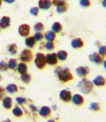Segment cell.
<instances>
[{
    "label": "cell",
    "instance_id": "cell-6",
    "mask_svg": "<svg viewBox=\"0 0 106 122\" xmlns=\"http://www.w3.org/2000/svg\"><path fill=\"white\" fill-rule=\"evenodd\" d=\"M60 98L64 102H68L71 99V94L68 90H62L60 93Z\"/></svg>",
    "mask_w": 106,
    "mask_h": 122
},
{
    "label": "cell",
    "instance_id": "cell-34",
    "mask_svg": "<svg viewBox=\"0 0 106 122\" xmlns=\"http://www.w3.org/2000/svg\"><path fill=\"white\" fill-rule=\"evenodd\" d=\"M99 55L102 56V57H105L106 55V46H101L99 48Z\"/></svg>",
    "mask_w": 106,
    "mask_h": 122
},
{
    "label": "cell",
    "instance_id": "cell-26",
    "mask_svg": "<svg viewBox=\"0 0 106 122\" xmlns=\"http://www.w3.org/2000/svg\"><path fill=\"white\" fill-rule=\"evenodd\" d=\"M9 67H10V69L12 70H14L16 66H17V61L15 59H10L9 62Z\"/></svg>",
    "mask_w": 106,
    "mask_h": 122
},
{
    "label": "cell",
    "instance_id": "cell-17",
    "mask_svg": "<svg viewBox=\"0 0 106 122\" xmlns=\"http://www.w3.org/2000/svg\"><path fill=\"white\" fill-rule=\"evenodd\" d=\"M25 44L27 46L30 48H33L35 44V39L34 37H29L25 41Z\"/></svg>",
    "mask_w": 106,
    "mask_h": 122
},
{
    "label": "cell",
    "instance_id": "cell-24",
    "mask_svg": "<svg viewBox=\"0 0 106 122\" xmlns=\"http://www.w3.org/2000/svg\"><path fill=\"white\" fill-rule=\"evenodd\" d=\"M62 30V25L59 23L58 22H55L54 23L52 26V30L53 31V32H56V33H58L61 31Z\"/></svg>",
    "mask_w": 106,
    "mask_h": 122
},
{
    "label": "cell",
    "instance_id": "cell-20",
    "mask_svg": "<svg viewBox=\"0 0 106 122\" xmlns=\"http://www.w3.org/2000/svg\"><path fill=\"white\" fill-rule=\"evenodd\" d=\"M67 56H68V53L65 51H59L57 53V57L61 61H64V60H66V58H67Z\"/></svg>",
    "mask_w": 106,
    "mask_h": 122
},
{
    "label": "cell",
    "instance_id": "cell-38",
    "mask_svg": "<svg viewBox=\"0 0 106 122\" xmlns=\"http://www.w3.org/2000/svg\"><path fill=\"white\" fill-rule=\"evenodd\" d=\"M3 96H4V89L0 87V100L3 98Z\"/></svg>",
    "mask_w": 106,
    "mask_h": 122
},
{
    "label": "cell",
    "instance_id": "cell-41",
    "mask_svg": "<svg viewBox=\"0 0 106 122\" xmlns=\"http://www.w3.org/2000/svg\"><path fill=\"white\" fill-rule=\"evenodd\" d=\"M46 122H55V121L54 120H52V119H51V120H49L48 121H47Z\"/></svg>",
    "mask_w": 106,
    "mask_h": 122
},
{
    "label": "cell",
    "instance_id": "cell-10",
    "mask_svg": "<svg viewBox=\"0 0 106 122\" xmlns=\"http://www.w3.org/2000/svg\"><path fill=\"white\" fill-rule=\"evenodd\" d=\"M50 114H51V109L48 106H42L39 110V114L44 118H46L49 116Z\"/></svg>",
    "mask_w": 106,
    "mask_h": 122
},
{
    "label": "cell",
    "instance_id": "cell-23",
    "mask_svg": "<svg viewBox=\"0 0 106 122\" xmlns=\"http://www.w3.org/2000/svg\"><path fill=\"white\" fill-rule=\"evenodd\" d=\"M8 50L12 55H15L17 53V46H16V44H10L8 46Z\"/></svg>",
    "mask_w": 106,
    "mask_h": 122
},
{
    "label": "cell",
    "instance_id": "cell-16",
    "mask_svg": "<svg viewBox=\"0 0 106 122\" xmlns=\"http://www.w3.org/2000/svg\"><path fill=\"white\" fill-rule=\"evenodd\" d=\"M83 45H84V43L81 39H75L74 40H73L72 42H71V46L74 48H81V47L83 46Z\"/></svg>",
    "mask_w": 106,
    "mask_h": 122
},
{
    "label": "cell",
    "instance_id": "cell-1",
    "mask_svg": "<svg viewBox=\"0 0 106 122\" xmlns=\"http://www.w3.org/2000/svg\"><path fill=\"white\" fill-rule=\"evenodd\" d=\"M55 73H57L59 78L62 82H66L73 79L72 75L69 72L68 68L62 69L61 67H59L55 70Z\"/></svg>",
    "mask_w": 106,
    "mask_h": 122
},
{
    "label": "cell",
    "instance_id": "cell-31",
    "mask_svg": "<svg viewBox=\"0 0 106 122\" xmlns=\"http://www.w3.org/2000/svg\"><path fill=\"white\" fill-rule=\"evenodd\" d=\"M67 9H68L67 4L64 5H62V6H57V12L58 13L64 12L65 11H66Z\"/></svg>",
    "mask_w": 106,
    "mask_h": 122
},
{
    "label": "cell",
    "instance_id": "cell-11",
    "mask_svg": "<svg viewBox=\"0 0 106 122\" xmlns=\"http://www.w3.org/2000/svg\"><path fill=\"white\" fill-rule=\"evenodd\" d=\"M76 71L80 76H85L89 73V69L87 66H81L76 68Z\"/></svg>",
    "mask_w": 106,
    "mask_h": 122
},
{
    "label": "cell",
    "instance_id": "cell-13",
    "mask_svg": "<svg viewBox=\"0 0 106 122\" xmlns=\"http://www.w3.org/2000/svg\"><path fill=\"white\" fill-rule=\"evenodd\" d=\"M71 99H72L73 103L76 105H81L84 103L83 97L81 95H79V94H76V95H73V97H71Z\"/></svg>",
    "mask_w": 106,
    "mask_h": 122
},
{
    "label": "cell",
    "instance_id": "cell-35",
    "mask_svg": "<svg viewBox=\"0 0 106 122\" xmlns=\"http://www.w3.org/2000/svg\"><path fill=\"white\" fill-rule=\"evenodd\" d=\"M30 13L32 15H33L36 16V15H37L39 13V8L38 7H33V8L30 9Z\"/></svg>",
    "mask_w": 106,
    "mask_h": 122
},
{
    "label": "cell",
    "instance_id": "cell-27",
    "mask_svg": "<svg viewBox=\"0 0 106 122\" xmlns=\"http://www.w3.org/2000/svg\"><path fill=\"white\" fill-rule=\"evenodd\" d=\"M52 4L56 6H59L66 4L65 0H53Z\"/></svg>",
    "mask_w": 106,
    "mask_h": 122
},
{
    "label": "cell",
    "instance_id": "cell-5",
    "mask_svg": "<svg viewBox=\"0 0 106 122\" xmlns=\"http://www.w3.org/2000/svg\"><path fill=\"white\" fill-rule=\"evenodd\" d=\"M30 26L27 25V24H23L21 25L19 27V34L23 37H25L29 35L30 34Z\"/></svg>",
    "mask_w": 106,
    "mask_h": 122
},
{
    "label": "cell",
    "instance_id": "cell-4",
    "mask_svg": "<svg viewBox=\"0 0 106 122\" xmlns=\"http://www.w3.org/2000/svg\"><path fill=\"white\" fill-rule=\"evenodd\" d=\"M20 59L24 62H30L32 59V53L29 50H25L23 51L20 55Z\"/></svg>",
    "mask_w": 106,
    "mask_h": 122
},
{
    "label": "cell",
    "instance_id": "cell-14",
    "mask_svg": "<svg viewBox=\"0 0 106 122\" xmlns=\"http://www.w3.org/2000/svg\"><path fill=\"white\" fill-rule=\"evenodd\" d=\"M93 83L96 86H103L106 84V80L102 76H98L94 79Z\"/></svg>",
    "mask_w": 106,
    "mask_h": 122
},
{
    "label": "cell",
    "instance_id": "cell-29",
    "mask_svg": "<svg viewBox=\"0 0 106 122\" xmlns=\"http://www.w3.org/2000/svg\"><path fill=\"white\" fill-rule=\"evenodd\" d=\"M34 28L35 31L40 32V31H42L44 30V25L41 23H37L34 25Z\"/></svg>",
    "mask_w": 106,
    "mask_h": 122
},
{
    "label": "cell",
    "instance_id": "cell-30",
    "mask_svg": "<svg viewBox=\"0 0 106 122\" xmlns=\"http://www.w3.org/2000/svg\"><path fill=\"white\" fill-rule=\"evenodd\" d=\"M21 80L25 83H29L30 82V80H31V76L28 74H23L21 76Z\"/></svg>",
    "mask_w": 106,
    "mask_h": 122
},
{
    "label": "cell",
    "instance_id": "cell-8",
    "mask_svg": "<svg viewBox=\"0 0 106 122\" xmlns=\"http://www.w3.org/2000/svg\"><path fill=\"white\" fill-rule=\"evenodd\" d=\"M38 5L40 9L48 10L50 8L51 2L50 0H39L38 2Z\"/></svg>",
    "mask_w": 106,
    "mask_h": 122
},
{
    "label": "cell",
    "instance_id": "cell-3",
    "mask_svg": "<svg viewBox=\"0 0 106 122\" xmlns=\"http://www.w3.org/2000/svg\"><path fill=\"white\" fill-rule=\"evenodd\" d=\"M46 63V57L45 55L41 53H37L36 57L35 59V64L37 67L39 69H42L45 67Z\"/></svg>",
    "mask_w": 106,
    "mask_h": 122
},
{
    "label": "cell",
    "instance_id": "cell-42",
    "mask_svg": "<svg viewBox=\"0 0 106 122\" xmlns=\"http://www.w3.org/2000/svg\"><path fill=\"white\" fill-rule=\"evenodd\" d=\"M102 4H103V6L105 7L106 6V0H104V1H103V3H102Z\"/></svg>",
    "mask_w": 106,
    "mask_h": 122
},
{
    "label": "cell",
    "instance_id": "cell-18",
    "mask_svg": "<svg viewBox=\"0 0 106 122\" xmlns=\"http://www.w3.org/2000/svg\"><path fill=\"white\" fill-rule=\"evenodd\" d=\"M17 70H18L19 73H21V75L25 74L27 71V66L25 64L20 63L19 64V65L17 66Z\"/></svg>",
    "mask_w": 106,
    "mask_h": 122
},
{
    "label": "cell",
    "instance_id": "cell-19",
    "mask_svg": "<svg viewBox=\"0 0 106 122\" xmlns=\"http://www.w3.org/2000/svg\"><path fill=\"white\" fill-rule=\"evenodd\" d=\"M6 90L9 93L12 94V93H16L17 90H18V89H17V87L16 85L14 84H9V86H7Z\"/></svg>",
    "mask_w": 106,
    "mask_h": 122
},
{
    "label": "cell",
    "instance_id": "cell-2",
    "mask_svg": "<svg viewBox=\"0 0 106 122\" xmlns=\"http://www.w3.org/2000/svg\"><path fill=\"white\" fill-rule=\"evenodd\" d=\"M79 89L81 91V92H82L84 94H88L89 92H91V91L93 89V83L90 82L87 79H82L80 81L78 84Z\"/></svg>",
    "mask_w": 106,
    "mask_h": 122
},
{
    "label": "cell",
    "instance_id": "cell-36",
    "mask_svg": "<svg viewBox=\"0 0 106 122\" xmlns=\"http://www.w3.org/2000/svg\"><path fill=\"white\" fill-rule=\"evenodd\" d=\"M16 101L19 104H23L26 102V99L22 97H17L16 98Z\"/></svg>",
    "mask_w": 106,
    "mask_h": 122
},
{
    "label": "cell",
    "instance_id": "cell-12",
    "mask_svg": "<svg viewBox=\"0 0 106 122\" xmlns=\"http://www.w3.org/2000/svg\"><path fill=\"white\" fill-rule=\"evenodd\" d=\"M10 19L9 17L3 16L0 20V28H6L10 26Z\"/></svg>",
    "mask_w": 106,
    "mask_h": 122
},
{
    "label": "cell",
    "instance_id": "cell-40",
    "mask_svg": "<svg viewBox=\"0 0 106 122\" xmlns=\"http://www.w3.org/2000/svg\"><path fill=\"white\" fill-rule=\"evenodd\" d=\"M15 1V0H3V1H5V3H12Z\"/></svg>",
    "mask_w": 106,
    "mask_h": 122
},
{
    "label": "cell",
    "instance_id": "cell-43",
    "mask_svg": "<svg viewBox=\"0 0 106 122\" xmlns=\"http://www.w3.org/2000/svg\"><path fill=\"white\" fill-rule=\"evenodd\" d=\"M12 122L10 120H6L5 121H3V122Z\"/></svg>",
    "mask_w": 106,
    "mask_h": 122
},
{
    "label": "cell",
    "instance_id": "cell-21",
    "mask_svg": "<svg viewBox=\"0 0 106 122\" xmlns=\"http://www.w3.org/2000/svg\"><path fill=\"white\" fill-rule=\"evenodd\" d=\"M45 38L49 41H53L55 38V33L52 31H48L45 34Z\"/></svg>",
    "mask_w": 106,
    "mask_h": 122
},
{
    "label": "cell",
    "instance_id": "cell-9",
    "mask_svg": "<svg viewBox=\"0 0 106 122\" xmlns=\"http://www.w3.org/2000/svg\"><path fill=\"white\" fill-rule=\"evenodd\" d=\"M89 60L97 64H100L103 62V59L97 53H93L89 56Z\"/></svg>",
    "mask_w": 106,
    "mask_h": 122
},
{
    "label": "cell",
    "instance_id": "cell-45",
    "mask_svg": "<svg viewBox=\"0 0 106 122\" xmlns=\"http://www.w3.org/2000/svg\"><path fill=\"white\" fill-rule=\"evenodd\" d=\"M1 0H0V7H1Z\"/></svg>",
    "mask_w": 106,
    "mask_h": 122
},
{
    "label": "cell",
    "instance_id": "cell-7",
    "mask_svg": "<svg viewBox=\"0 0 106 122\" xmlns=\"http://www.w3.org/2000/svg\"><path fill=\"white\" fill-rule=\"evenodd\" d=\"M46 61L48 64L50 65H55L57 63V57L55 53L51 54H48L46 57Z\"/></svg>",
    "mask_w": 106,
    "mask_h": 122
},
{
    "label": "cell",
    "instance_id": "cell-28",
    "mask_svg": "<svg viewBox=\"0 0 106 122\" xmlns=\"http://www.w3.org/2000/svg\"><path fill=\"white\" fill-rule=\"evenodd\" d=\"M9 68L8 64L3 61L0 62V71H6Z\"/></svg>",
    "mask_w": 106,
    "mask_h": 122
},
{
    "label": "cell",
    "instance_id": "cell-39",
    "mask_svg": "<svg viewBox=\"0 0 106 122\" xmlns=\"http://www.w3.org/2000/svg\"><path fill=\"white\" fill-rule=\"evenodd\" d=\"M30 109L33 111L35 112V111H38V109H37V108L35 107V106H34V105H30Z\"/></svg>",
    "mask_w": 106,
    "mask_h": 122
},
{
    "label": "cell",
    "instance_id": "cell-32",
    "mask_svg": "<svg viewBox=\"0 0 106 122\" xmlns=\"http://www.w3.org/2000/svg\"><path fill=\"white\" fill-rule=\"evenodd\" d=\"M80 4L83 7H88L90 6L91 3L89 0H80Z\"/></svg>",
    "mask_w": 106,
    "mask_h": 122
},
{
    "label": "cell",
    "instance_id": "cell-25",
    "mask_svg": "<svg viewBox=\"0 0 106 122\" xmlns=\"http://www.w3.org/2000/svg\"><path fill=\"white\" fill-rule=\"evenodd\" d=\"M89 109L92 111H98L100 110V107L98 103H96V102H93L89 105Z\"/></svg>",
    "mask_w": 106,
    "mask_h": 122
},
{
    "label": "cell",
    "instance_id": "cell-33",
    "mask_svg": "<svg viewBox=\"0 0 106 122\" xmlns=\"http://www.w3.org/2000/svg\"><path fill=\"white\" fill-rule=\"evenodd\" d=\"M45 48L48 50H52L54 48V44L51 41H49L45 44Z\"/></svg>",
    "mask_w": 106,
    "mask_h": 122
},
{
    "label": "cell",
    "instance_id": "cell-44",
    "mask_svg": "<svg viewBox=\"0 0 106 122\" xmlns=\"http://www.w3.org/2000/svg\"><path fill=\"white\" fill-rule=\"evenodd\" d=\"M1 80H2V77H1V75H0V81H1Z\"/></svg>",
    "mask_w": 106,
    "mask_h": 122
},
{
    "label": "cell",
    "instance_id": "cell-37",
    "mask_svg": "<svg viewBox=\"0 0 106 122\" xmlns=\"http://www.w3.org/2000/svg\"><path fill=\"white\" fill-rule=\"evenodd\" d=\"M35 40L37 41H40L41 40L43 37V36H42V34L40 32H38V33H36V34H35Z\"/></svg>",
    "mask_w": 106,
    "mask_h": 122
},
{
    "label": "cell",
    "instance_id": "cell-22",
    "mask_svg": "<svg viewBox=\"0 0 106 122\" xmlns=\"http://www.w3.org/2000/svg\"><path fill=\"white\" fill-rule=\"evenodd\" d=\"M12 113L14 116H17V117H21L23 115V111L21 110V108H19L17 106H15V107L12 110Z\"/></svg>",
    "mask_w": 106,
    "mask_h": 122
},
{
    "label": "cell",
    "instance_id": "cell-15",
    "mask_svg": "<svg viewBox=\"0 0 106 122\" xmlns=\"http://www.w3.org/2000/svg\"><path fill=\"white\" fill-rule=\"evenodd\" d=\"M12 100L11 98L6 97L5 98H3V106L5 109H10L12 107Z\"/></svg>",
    "mask_w": 106,
    "mask_h": 122
}]
</instances>
